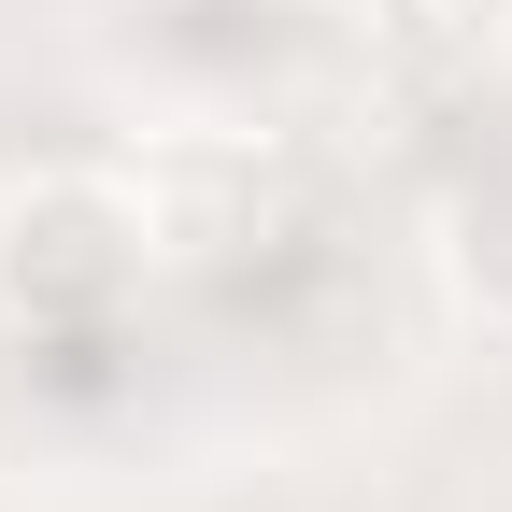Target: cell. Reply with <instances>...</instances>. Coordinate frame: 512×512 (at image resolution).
Listing matches in <instances>:
<instances>
[{
  "instance_id": "cell-1",
  "label": "cell",
  "mask_w": 512,
  "mask_h": 512,
  "mask_svg": "<svg viewBox=\"0 0 512 512\" xmlns=\"http://www.w3.org/2000/svg\"><path fill=\"white\" fill-rule=\"evenodd\" d=\"M143 200H128L114 171H29L0 185V313L15 328H86V313H114L128 285H143Z\"/></svg>"
},
{
  "instance_id": "cell-2",
  "label": "cell",
  "mask_w": 512,
  "mask_h": 512,
  "mask_svg": "<svg viewBox=\"0 0 512 512\" xmlns=\"http://www.w3.org/2000/svg\"><path fill=\"white\" fill-rule=\"evenodd\" d=\"M370 43L413 86H484L512 72V0H370Z\"/></svg>"
}]
</instances>
